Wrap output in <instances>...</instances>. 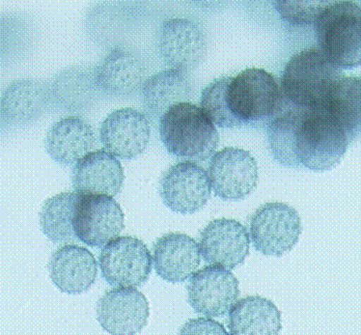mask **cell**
Returning <instances> with one entry per match:
<instances>
[{"instance_id":"cell-1","label":"cell","mask_w":361,"mask_h":335,"mask_svg":"<svg viewBox=\"0 0 361 335\" xmlns=\"http://www.w3.org/2000/svg\"><path fill=\"white\" fill-rule=\"evenodd\" d=\"M224 102L230 128H235L275 118L283 110L286 99L271 73L250 68L228 76Z\"/></svg>"},{"instance_id":"cell-2","label":"cell","mask_w":361,"mask_h":335,"mask_svg":"<svg viewBox=\"0 0 361 335\" xmlns=\"http://www.w3.org/2000/svg\"><path fill=\"white\" fill-rule=\"evenodd\" d=\"M160 138L169 154L189 162L208 160L219 143L214 123L190 102L171 106L160 118Z\"/></svg>"},{"instance_id":"cell-3","label":"cell","mask_w":361,"mask_h":335,"mask_svg":"<svg viewBox=\"0 0 361 335\" xmlns=\"http://www.w3.org/2000/svg\"><path fill=\"white\" fill-rule=\"evenodd\" d=\"M349 134L338 118L322 109H305L296 132V157L310 171H326L343 160Z\"/></svg>"},{"instance_id":"cell-4","label":"cell","mask_w":361,"mask_h":335,"mask_svg":"<svg viewBox=\"0 0 361 335\" xmlns=\"http://www.w3.org/2000/svg\"><path fill=\"white\" fill-rule=\"evenodd\" d=\"M343 76L342 69L330 63L320 50H303L290 57L286 66L281 92L295 107L314 109L322 105Z\"/></svg>"},{"instance_id":"cell-5","label":"cell","mask_w":361,"mask_h":335,"mask_svg":"<svg viewBox=\"0 0 361 335\" xmlns=\"http://www.w3.org/2000/svg\"><path fill=\"white\" fill-rule=\"evenodd\" d=\"M320 51L340 69L361 61V12L352 1L329 2L314 20Z\"/></svg>"},{"instance_id":"cell-6","label":"cell","mask_w":361,"mask_h":335,"mask_svg":"<svg viewBox=\"0 0 361 335\" xmlns=\"http://www.w3.org/2000/svg\"><path fill=\"white\" fill-rule=\"evenodd\" d=\"M250 237L255 249L269 257H281L298 243L302 224L294 208L283 202H267L253 214Z\"/></svg>"},{"instance_id":"cell-7","label":"cell","mask_w":361,"mask_h":335,"mask_svg":"<svg viewBox=\"0 0 361 335\" xmlns=\"http://www.w3.org/2000/svg\"><path fill=\"white\" fill-rule=\"evenodd\" d=\"M124 226V213L111 196L79 193L73 216L79 241L92 247L105 246L118 237Z\"/></svg>"},{"instance_id":"cell-8","label":"cell","mask_w":361,"mask_h":335,"mask_svg":"<svg viewBox=\"0 0 361 335\" xmlns=\"http://www.w3.org/2000/svg\"><path fill=\"white\" fill-rule=\"evenodd\" d=\"M99 264L105 281L116 288L142 286L152 271V257L147 245L130 236L107 243L101 251Z\"/></svg>"},{"instance_id":"cell-9","label":"cell","mask_w":361,"mask_h":335,"mask_svg":"<svg viewBox=\"0 0 361 335\" xmlns=\"http://www.w3.org/2000/svg\"><path fill=\"white\" fill-rule=\"evenodd\" d=\"M211 188L224 200H241L257 187L259 167L248 151L224 147L211 159L208 171Z\"/></svg>"},{"instance_id":"cell-10","label":"cell","mask_w":361,"mask_h":335,"mask_svg":"<svg viewBox=\"0 0 361 335\" xmlns=\"http://www.w3.org/2000/svg\"><path fill=\"white\" fill-rule=\"evenodd\" d=\"M159 193L167 208L192 214L206 206L211 195L208 173L195 162L183 161L163 173Z\"/></svg>"},{"instance_id":"cell-11","label":"cell","mask_w":361,"mask_h":335,"mask_svg":"<svg viewBox=\"0 0 361 335\" xmlns=\"http://www.w3.org/2000/svg\"><path fill=\"white\" fill-rule=\"evenodd\" d=\"M193 310L207 317L224 316L239 296V281L231 271L211 264L197 271L187 286Z\"/></svg>"},{"instance_id":"cell-12","label":"cell","mask_w":361,"mask_h":335,"mask_svg":"<svg viewBox=\"0 0 361 335\" xmlns=\"http://www.w3.org/2000/svg\"><path fill=\"white\" fill-rule=\"evenodd\" d=\"M151 126L140 110L122 108L112 111L103 121L100 140L106 151L124 160L138 157L147 149Z\"/></svg>"},{"instance_id":"cell-13","label":"cell","mask_w":361,"mask_h":335,"mask_svg":"<svg viewBox=\"0 0 361 335\" xmlns=\"http://www.w3.org/2000/svg\"><path fill=\"white\" fill-rule=\"evenodd\" d=\"M149 302L133 288L107 291L97 305V319L111 334H135L142 331L149 317Z\"/></svg>"},{"instance_id":"cell-14","label":"cell","mask_w":361,"mask_h":335,"mask_svg":"<svg viewBox=\"0 0 361 335\" xmlns=\"http://www.w3.org/2000/svg\"><path fill=\"white\" fill-rule=\"evenodd\" d=\"M250 233L234 219L212 220L200 236V249L207 263L234 269L245 261L250 253Z\"/></svg>"},{"instance_id":"cell-15","label":"cell","mask_w":361,"mask_h":335,"mask_svg":"<svg viewBox=\"0 0 361 335\" xmlns=\"http://www.w3.org/2000/svg\"><path fill=\"white\" fill-rule=\"evenodd\" d=\"M158 47L167 65L185 72L202 61L206 39L202 28L192 20L173 18L165 21L160 28Z\"/></svg>"},{"instance_id":"cell-16","label":"cell","mask_w":361,"mask_h":335,"mask_svg":"<svg viewBox=\"0 0 361 335\" xmlns=\"http://www.w3.org/2000/svg\"><path fill=\"white\" fill-rule=\"evenodd\" d=\"M50 279L59 291L69 295L87 292L96 281L98 264L85 247L68 244L52 253L48 264Z\"/></svg>"},{"instance_id":"cell-17","label":"cell","mask_w":361,"mask_h":335,"mask_svg":"<svg viewBox=\"0 0 361 335\" xmlns=\"http://www.w3.org/2000/svg\"><path fill=\"white\" fill-rule=\"evenodd\" d=\"M124 178L120 161L106 150L90 152L76 163L72 171L73 186L80 194L116 195Z\"/></svg>"},{"instance_id":"cell-18","label":"cell","mask_w":361,"mask_h":335,"mask_svg":"<svg viewBox=\"0 0 361 335\" xmlns=\"http://www.w3.org/2000/svg\"><path fill=\"white\" fill-rule=\"evenodd\" d=\"M153 251L156 272L171 284L186 281L200 264L199 244L185 233L163 235L156 241Z\"/></svg>"},{"instance_id":"cell-19","label":"cell","mask_w":361,"mask_h":335,"mask_svg":"<svg viewBox=\"0 0 361 335\" xmlns=\"http://www.w3.org/2000/svg\"><path fill=\"white\" fill-rule=\"evenodd\" d=\"M96 143L89 123L78 116H67L55 122L47 131L45 147L50 157L61 164L77 163L90 153Z\"/></svg>"},{"instance_id":"cell-20","label":"cell","mask_w":361,"mask_h":335,"mask_svg":"<svg viewBox=\"0 0 361 335\" xmlns=\"http://www.w3.org/2000/svg\"><path fill=\"white\" fill-rule=\"evenodd\" d=\"M145 78V67L136 53L118 48L105 57L97 69L96 85L103 92L114 96H126L135 92Z\"/></svg>"},{"instance_id":"cell-21","label":"cell","mask_w":361,"mask_h":335,"mask_svg":"<svg viewBox=\"0 0 361 335\" xmlns=\"http://www.w3.org/2000/svg\"><path fill=\"white\" fill-rule=\"evenodd\" d=\"M228 323L232 334H277L281 330V315L270 300L252 296L235 302Z\"/></svg>"},{"instance_id":"cell-22","label":"cell","mask_w":361,"mask_h":335,"mask_svg":"<svg viewBox=\"0 0 361 335\" xmlns=\"http://www.w3.org/2000/svg\"><path fill=\"white\" fill-rule=\"evenodd\" d=\"M48 92L34 79H20L11 83L1 97L2 118L10 123H25L45 109Z\"/></svg>"},{"instance_id":"cell-23","label":"cell","mask_w":361,"mask_h":335,"mask_svg":"<svg viewBox=\"0 0 361 335\" xmlns=\"http://www.w3.org/2000/svg\"><path fill=\"white\" fill-rule=\"evenodd\" d=\"M191 95L190 83L184 72L165 70L149 77L142 87L145 107L159 116L178 103L187 102Z\"/></svg>"},{"instance_id":"cell-24","label":"cell","mask_w":361,"mask_h":335,"mask_svg":"<svg viewBox=\"0 0 361 335\" xmlns=\"http://www.w3.org/2000/svg\"><path fill=\"white\" fill-rule=\"evenodd\" d=\"M360 78L343 76L332 88L322 105L314 109L325 110L345 126L351 140L360 130Z\"/></svg>"},{"instance_id":"cell-25","label":"cell","mask_w":361,"mask_h":335,"mask_svg":"<svg viewBox=\"0 0 361 335\" xmlns=\"http://www.w3.org/2000/svg\"><path fill=\"white\" fill-rule=\"evenodd\" d=\"M78 197L79 193H63L44 202L39 212V226L50 241L65 244L78 240L73 226L75 205Z\"/></svg>"},{"instance_id":"cell-26","label":"cell","mask_w":361,"mask_h":335,"mask_svg":"<svg viewBox=\"0 0 361 335\" xmlns=\"http://www.w3.org/2000/svg\"><path fill=\"white\" fill-rule=\"evenodd\" d=\"M305 109H283L268 125V141L273 157L285 166H300L296 157V132Z\"/></svg>"},{"instance_id":"cell-27","label":"cell","mask_w":361,"mask_h":335,"mask_svg":"<svg viewBox=\"0 0 361 335\" xmlns=\"http://www.w3.org/2000/svg\"><path fill=\"white\" fill-rule=\"evenodd\" d=\"M330 1H275L274 6L281 16L293 24L314 22L321 11Z\"/></svg>"},{"instance_id":"cell-28","label":"cell","mask_w":361,"mask_h":335,"mask_svg":"<svg viewBox=\"0 0 361 335\" xmlns=\"http://www.w3.org/2000/svg\"><path fill=\"white\" fill-rule=\"evenodd\" d=\"M94 83H96V79L92 80L90 75L85 71L68 70L55 79L54 92L57 96L70 97L72 95H79L85 97L92 92Z\"/></svg>"},{"instance_id":"cell-29","label":"cell","mask_w":361,"mask_h":335,"mask_svg":"<svg viewBox=\"0 0 361 335\" xmlns=\"http://www.w3.org/2000/svg\"><path fill=\"white\" fill-rule=\"evenodd\" d=\"M180 334H226V329L217 322L210 319H190L180 330Z\"/></svg>"}]
</instances>
